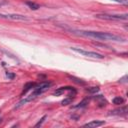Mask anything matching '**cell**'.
<instances>
[{
  "label": "cell",
  "instance_id": "cell-1",
  "mask_svg": "<svg viewBox=\"0 0 128 128\" xmlns=\"http://www.w3.org/2000/svg\"><path fill=\"white\" fill-rule=\"evenodd\" d=\"M73 33L81 35V36H86V37H91L99 40H112V41H125L122 37L114 35L109 32H98V31H84V30H73Z\"/></svg>",
  "mask_w": 128,
  "mask_h": 128
},
{
  "label": "cell",
  "instance_id": "cell-2",
  "mask_svg": "<svg viewBox=\"0 0 128 128\" xmlns=\"http://www.w3.org/2000/svg\"><path fill=\"white\" fill-rule=\"evenodd\" d=\"M51 85H52V83H51V82H48V81H43V82H41V83H39V84H36V85L34 86L33 91H32V93H31L30 95L35 99V98L38 97L40 94H42V93H44L45 91H47Z\"/></svg>",
  "mask_w": 128,
  "mask_h": 128
},
{
  "label": "cell",
  "instance_id": "cell-3",
  "mask_svg": "<svg viewBox=\"0 0 128 128\" xmlns=\"http://www.w3.org/2000/svg\"><path fill=\"white\" fill-rule=\"evenodd\" d=\"M96 18L98 19H104V20H127L128 14H107V13H101L96 14Z\"/></svg>",
  "mask_w": 128,
  "mask_h": 128
},
{
  "label": "cell",
  "instance_id": "cell-4",
  "mask_svg": "<svg viewBox=\"0 0 128 128\" xmlns=\"http://www.w3.org/2000/svg\"><path fill=\"white\" fill-rule=\"evenodd\" d=\"M71 49L73 51L77 52V53H80L83 56H86V57H91V58H96V59H102V58H104V56L102 54H99V53H96V52L87 51V50H84V49H81V48H77V47H71Z\"/></svg>",
  "mask_w": 128,
  "mask_h": 128
},
{
  "label": "cell",
  "instance_id": "cell-5",
  "mask_svg": "<svg viewBox=\"0 0 128 128\" xmlns=\"http://www.w3.org/2000/svg\"><path fill=\"white\" fill-rule=\"evenodd\" d=\"M0 18H5V19H12V20H29L26 16L20 15V14H3L0 13Z\"/></svg>",
  "mask_w": 128,
  "mask_h": 128
},
{
  "label": "cell",
  "instance_id": "cell-6",
  "mask_svg": "<svg viewBox=\"0 0 128 128\" xmlns=\"http://www.w3.org/2000/svg\"><path fill=\"white\" fill-rule=\"evenodd\" d=\"M73 90H75L73 87H71V86H65V87H61V88H58L57 90H55L54 91V93H53V95H56V96H59V95H62L64 92H66V91H73Z\"/></svg>",
  "mask_w": 128,
  "mask_h": 128
},
{
  "label": "cell",
  "instance_id": "cell-7",
  "mask_svg": "<svg viewBox=\"0 0 128 128\" xmlns=\"http://www.w3.org/2000/svg\"><path fill=\"white\" fill-rule=\"evenodd\" d=\"M104 124H105V122H104V121L94 120V121H91V122H88V123L84 124V127H92V128H96V127L102 126V125H104Z\"/></svg>",
  "mask_w": 128,
  "mask_h": 128
},
{
  "label": "cell",
  "instance_id": "cell-8",
  "mask_svg": "<svg viewBox=\"0 0 128 128\" xmlns=\"http://www.w3.org/2000/svg\"><path fill=\"white\" fill-rule=\"evenodd\" d=\"M112 115H120V116H123V115H126L127 114V107H122L120 109H115L113 111H111Z\"/></svg>",
  "mask_w": 128,
  "mask_h": 128
},
{
  "label": "cell",
  "instance_id": "cell-9",
  "mask_svg": "<svg viewBox=\"0 0 128 128\" xmlns=\"http://www.w3.org/2000/svg\"><path fill=\"white\" fill-rule=\"evenodd\" d=\"M35 85H36V83H34V82H29V83H26V84H25V86H24V88H23L22 95L26 94V93H27V91H29L30 89L34 88V86H35Z\"/></svg>",
  "mask_w": 128,
  "mask_h": 128
},
{
  "label": "cell",
  "instance_id": "cell-10",
  "mask_svg": "<svg viewBox=\"0 0 128 128\" xmlns=\"http://www.w3.org/2000/svg\"><path fill=\"white\" fill-rule=\"evenodd\" d=\"M25 4H26L30 9H32V10H37V9H39V8H40V6H39L37 3H35V2L26 1V2H25Z\"/></svg>",
  "mask_w": 128,
  "mask_h": 128
},
{
  "label": "cell",
  "instance_id": "cell-11",
  "mask_svg": "<svg viewBox=\"0 0 128 128\" xmlns=\"http://www.w3.org/2000/svg\"><path fill=\"white\" fill-rule=\"evenodd\" d=\"M73 100H74V97H73V96H68L67 98H65L64 100H62V101H61V105H63V106L68 105V104L72 103V101H73Z\"/></svg>",
  "mask_w": 128,
  "mask_h": 128
},
{
  "label": "cell",
  "instance_id": "cell-12",
  "mask_svg": "<svg viewBox=\"0 0 128 128\" xmlns=\"http://www.w3.org/2000/svg\"><path fill=\"white\" fill-rule=\"evenodd\" d=\"M112 102H113V104H116V105H120V104H123V102H124V99L122 98V97H114L113 98V100H112Z\"/></svg>",
  "mask_w": 128,
  "mask_h": 128
},
{
  "label": "cell",
  "instance_id": "cell-13",
  "mask_svg": "<svg viewBox=\"0 0 128 128\" xmlns=\"http://www.w3.org/2000/svg\"><path fill=\"white\" fill-rule=\"evenodd\" d=\"M88 102H89V100H88V99H84V100H83V101H81L78 105L73 106V108H82V107H85V106L88 104Z\"/></svg>",
  "mask_w": 128,
  "mask_h": 128
},
{
  "label": "cell",
  "instance_id": "cell-14",
  "mask_svg": "<svg viewBox=\"0 0 128 128\" xmlns=\"http://www.w3.org/2000/svg\"><path fill=\"white\" fill-rule=\"evenodd\" d=\"M69 78H70V79H72L74 82H76V83H78V84L85 85V82H84V81H82V80H81V79H79V78H76V77H74V76H69Z\"/></svg>",
  "mask_w": 128,
  "mask_h": 128
},
{
  "label": "cell",
  "instance_id": "cell-15",
  "mask_svg": "<svg viewBox=\"0 0 128 128\" xmlns=\"http://www.w3.org/2000/svg\"><path fill=\"white\" fill-rule=\"evenodd\" d=\"M86 91L89 93H97L99 91V87H89L86 89Z\"/></svg>",
  "mask_w": 128,
  "mask_h": 128
},
{
  "label": "cell",
  "instance_id": "cell-16",
  "mask_svg": "<svg viewBox=\"0 0 128 128\" xmlns=\"http://www.w3.org/2000/svg\"><path fill=\"white\" fill-rule=\"evenodd\" d=\"M45 119H46V115H45V116H43V117H42V118L39 120V122H38V123H36L35 127H39V126H41V125H42V123L44 122V120H45Z\"/></svg>",
  "mask_w": 128,
  "mask_h": 128
},
{
  "label": "cell",
  "instance_id": "cell-17",
  "mask_svg": "<svg viewBox=\"0 0 128 128\" xmlns=\"http://www.w3.org/2000/svg\"><path fill=\"white\" fill-rule=\"evenodd\" d=\"M112 1H115V2L120 3V4H124V5L128 4V0H112Z\"/></svg>",
  "mask_w": 128,
  "mask_h": 128
},
{
  "label": "cell",
  "instance_id": "cell-18",
  "mask_svg": "<svg viewBox=\"0 0 128 128\" xmlns=\"http://www.w3.org/2000/svg\"><path fill=\"white\" fill-rule=\"evenodd\" d=\"M6 76H7L8 78H10V79H13V78L15 77V74L10 73V72H6Z\"/></svg>",
  "mask_w": 128,
  "mask_h": 128
},
{
  "label": "cell",
  "instance_id": "cell-19",
  "mask_svg": "<svg viewBox=\"0 0 128 128\" xmlns=\"http://www.w3.org/2000/svg\"><path fill=\"white\" fill-rule=\"evenodd\" d=\"M126 78H127V76L125 75V76H124V77H123L122 79H120V81H119V82H120V83H123V82H126V80H125Z\"/></svg>",
  "mask_w": 128,
  "mask_h": 128
},
{
  "label": "cell",
  "instance_id": "cell-20",
  "mask_svg": "<svg viewBox=\"0 0 128 128\" xmlns=\"http://www.w3.org/2000/svg\"><path fill=\"white\" fill-rule=\"evenodd\" d=\"M0 122H1V118H0Z\"/></svg>",
  "mask_w": 128,
  "mask_h": 128
}]
</instances>
